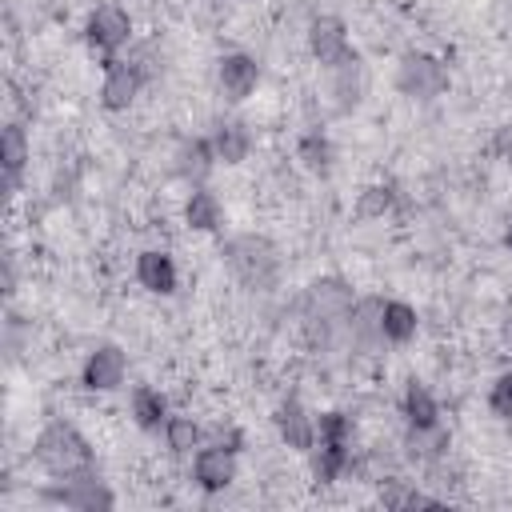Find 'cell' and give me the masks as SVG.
<instances>
[{
	"label": "cell",
	"instance_id": "cell-19",
	"mask_svg": "<svg viewBox=\"0 0 512 512\" xmlns=\"http://www.w3.org/2000/svg\"><path fill=\"white\" fill-rule=\"evenodd\" d=\"M332 72V96H336V108H352L356 100H360V92H364V76H360V60H356V52L352 56H344L336 68H328Z\"/></svg>",
	"mask_w": 512,
	"mask_h": 512
},
{
	"label": "cell",
	"instance_id": "cell-4",
	"mask_svg": "<svg viewBox=\"0 0 512 512\" xmlns=\"http://www.w3.org/2000/svg\"><path fill=\"white\" fill-rule=\"evenodd\" d=\"M396 88L412 100H432L448 88V72L436 56H424V52H408L396 68Z\"/></svg>",
	"mask_w": 512,
	"mask_h": 512
},
{
	"label": "cell",
	"instance_id": "cell-15",
	"mask_svg": "<svg viewBox=\"0 0 512 512\" xmlns=\"http://www.w3.org/2000/svg\"><path fill=\"white\" fill-rule=\"evenodd\" d=\"M128 412H132L136 428H144V432H156V428H164V420H168V404H164V396H160L156 388H148V384H136V388H132V396H128Z\"/></svg>",
	"mask_w": 512,
	"mask_h": 512
},
{
	"label": "cell",
	"instance_id": "cell-12",
	"mask_svg": "<svg viewBox=\"0 0 512 512\" xmlns=\"http://www.w3.org/2000/svg\"><path fill=\"white\" fill-rule=\"evenodd\" d=\"M56 500L64 508H76V512H96V508H112V492L88 472V476H76L68 480L64 488H56Z\"/></svg>",
	"mask_w": 512,
	"mask_h": 512
},
{
	"label": "cell",
	"instance_id": "cell-5",
	"mask_svg": "<svg viewBox=\"0 0 512 512\" xmlns=\"http://www.w3.org/2000/svg\"><path fill=\"white\" fill-rule=\"evenodd\" d=\"M84 36H88V48H92V52H100V56L112 60V52H116L120 44H128V36H132V20H128L124 8H116V4H100V8L88 16Z\"/></svg>",
	"mask_w": 512,
	"mask_h": 512
},
{
	"label": "cell",
	"instance_id": "cell-29",
	"mask_svg": "<svg viewBox=\"0 0 512 512\" xmlns=\"http://www.w3.org/2000/svg\"><path fill=\"white\" fill-rule=\"evenodd\" d=\"M496 152L512 164V120H508V124H500V132H496Z\"/></svg>",
	"mask_w": 512,
	"mask_h": 512
},
{
	"label": "cell",
	"instance_id": "cell-25",
	"mask_svg": "<svg viewBox=\"0 0 512 512\" xmlns=\"http://www.w3.org/2000/svg\"><path fill=\"white\" fill-rule=\"evenodd\" d=\"M348 416L344 412H324L316 420V444H328V448H348Z\"/></svg>",
	"mask_w": 512,
	"mask_h": 512
},
{
	"label": "cell",
	"instance_id": "cell-18",
	"mask_svg": "<svg viewBox=\"0 0 512 512\" xmlns=\"http://www.w3.org/2000/svg\"><path fill=\"white\" fill-rule=\"evenodd\" d=\"M416 308H408L404 300H384V308H380V332H384V340H392V344H408L412 336H416Z\"/></svg>",
	"mask_w": 512,
	"mask_h": 512
},
{
	"label": "cell",
	"instance_id": "cell-28",
	"mask_svg": "<svg viewBox=\"0 0 512 512\" xmlns=\"http://www.w3.org/2000/svg\"><path fill=\"white\" fill-rule=\"evenodd\" d=\"M384 504H388V508H416V504H424V500H420L416 492H404V488H388V492H384Z\"/></svg>",
	"mask_w": 512,
	"mask_h": 512
},
{
	"label": "cell",
	"instance_id": "cell-30",
	"mask_svg": "<svg viewBox=\"0 0 512 512\" xmlns=\"http://www.w3.org/2000/svg\"><path fill=\"white\" fill-rule=\"evenodd\" d=\"M504 244L512 248V216H508V224H504Z\"/></svg>",
	"mask_w": 512,
	"mask_h": 512
},
{
	"label": "cell",
	"instance_id": "cell-13",
	"mask_svg": "<svg viewBox=\"0 0 512 512\" xmlns=\"http://www.w3.org/2000/svg\"><path fill=\"white\" fill-rule=\"evenodd\" d=\"M136 280H140L148 292H156V296L176 292V264H172V256H168V252H156V248L140 252V256H136Z\"/></svg>",
	"mask_w": 512,
	"mask_h": 512
},
{
	"label": "cell",
	"instance_id": "cell-11",
	"mask_svg": "<svg viewBox=\"0 0 512 512\" xmlns=\"http://www.w3.org/2000/svg\"><path fill=\"white\" fill-rule=\"evenodd\" d=\"M216 76H220V88H224L228 100H244V96H252V88L260 80V64L252 56H244V52H228L220 60Z\"/></svg>",
	"mask_w": 512,
	"mask_h": 512
},
{
	"label": "cell",
	"instance_id": "cell-2",
	"mask_svg": "<svg viewBox=\"0 0 512 512\" xmlns=\"http://www.w3.org/2000/svg\"><path fill=\"white\" fill-rule=\"evenodd\" d=\"M352 304H356V296H352V288L340 276L312 280L308 292H304V328H308V340L312 344H328L332 340V328L348 320Z\"/></svg>",
	"mask_w": 512,
	"mask_h": 512
},
{
	"label": "cell",
	"instance_id": "cell-16",
	"mask_svg": "<svg viewBox=\"0 0 512 512\" xmlns=\"http://www.w3.org/2000/svg\"><path fill=\"white\" fill-rule=\"evenodd\" d=\"M212 152H216V160H224V164H240V160H248V152H252V136H248V128H244L240 120L220 124V128L212 132Z\"/></svg>",
	"mask_w": 512,
	"mask_h": 512
},
{
	"label": "cell",
	"instance_id": "cell-9",
	"mask_svg": "<svg viewBox=\"0 0 512 512\" xmlns=\"http://www.w3.org/2000/svg\"><path fill=\"white\" fill-rule=\"evenodd\" d=\"M192 472H196V484L204 492H220L236 480V452L224 448V444H212V448H200L196 460H192Z\"/></svg>",
	"mask_w": 512,
	"mask_h": 512
},
{
	"label": "cell",
	"instance_id": "cell-26",
	"mask_svg": "<svg viewBox=\"0 0 512 512\" xmlns=\"http://www.w3.org/2000/svg\"><path fill=\"white\" fill-rule=\"evenodd\" d=\"M388 208H392V188H384V184L364 188L360 200H356V216H360V220H380Z\"/></svg>",
	"mask_w": 512,
	"mask_h": 512
},
{
	"label": "cell",
	"instance_id": "cell-14",
	"mask_svg": "<svg viewBox=\"0 0 512 512\" xmlns=\"http://www.w3.org/2000/svg\"><path fill=\"white\" fill-rule=\"evenodd\" d=\"M380 308H384V300H376V296H364V300L352 304V312H348L344 324H348V332H352V340L360 348L384 340V332H380Z\"/></svg>",
	"mask_w": 512,
	"mask_h": 512
},
{
	"label": "cell",
	"instance_id": "cell-10",
	"mask_svg": "<svg viewBox=\"0 0 512 512\" xmlns=\"http://www.w3.org/2000/svg\"><path fill=\"white\" fill-rule=\"evenodd\" d=\"M276 428H280V440L296 452H312L316 448V420L304 412L300 400H284L276 408Z\"/></svg>",
	"mask_w": 512,
	"mask_h": 512
},
{
	"label": "cell",
	"instance_id": "cell-20",
	"mask_svg": "<svg viewBox=\"0 0 512 512\" xmlns=\"http://www.w3.org/2000/svg\"><path fill=\"white\" fill-rule=\"evenodd\" d=\"M0 160H4V188L16 192V180H20L24 160H28V140H24V132L16 124H8L4 136H0Z\"/></svg>",
	"mask_w": 512,
	"mask_h": 512
},
{
	"label": "cell",
	"instance_id": "cell-3",
	"mask_svg": "<svg viewBox=\"0 0 512 512\" xmlns=\"http://www.w3.org/2000/svg\"><path fill=\"white\" fill-rule=\"evenodd\" d=\"M224 264L232 268V276L248 288H268L276 280V248L264 236H232L224 244Z\"/></svg>",
	"mask_w": 512,
	"mask_h": 512
},
{
	"label": "cell",
	"instance_id": "cell-7",
	"mask_svg": "<svg viewBox=\"0 0 512 512\" xmlns=\"http://www.w3.org/2000/svg\"><path fill=\"white\" fill-rule=\"evenodd\" d=\"M308 48H312V56H316L324 68H336L344 56H352L348 32H344V24H340L336 16H316V20L308 24Z\"/></svg>",
	"mask_w": 512,
	"mask_h": 512
},
{
	"label": "cell",
	"instance_id": "cell-17",
	"mask_svg": "<svg viewBox=\"0 0 512 512\" xmlns=\"http://www.w3.org/2000/svg\"><path fill=\"white\" fill-rule=\"evenodd\" d=\"M184 220H188V228H196V232H216L220 220H224V208H220L216 192L192 188V196H188V204H184Z\"/></svg>",
	"mask_w": 512,
	"mask_h": 512
},
{
	"label": "cell",
	"instance_id": "cell-27",
	"mask_svg": "<svg viewBox=\"0 0 512 512\" xmlns=\"http://www.w3.org/2000/svg\"><path fill=\"white\" fill-rule=\"evenodd\" d=\"M488 408H492V416L512 420V372H504V376L492 384V392H488Z\"/></svg>",
	"mask_w": 512,
	"mask_h": 512
},
{
	"label": "cell",
	"instance_id": "cell-24",
	"mask_svg": "<svg viewBox=\"0 0 512 512\" xmlns=\"http://www.w3.org/2000/svg\"><path fill=\"white\" fill-rule=\"evenodd\" d=\"M296 156H300L304 168H312V172H328V168H332V144H328V136H320V132H304Z\"/></svg>",
	"mask_w": 512,
	"mask_h": 512
},
{
	"label": "cell",
	"instance_id": "cell-6",
	"mask_svg": "<svg viewBox=\"0 0 512 512\" xmlns=\"http://www.w3.org/2000/svg\"><path fill=\"white\" fill-rule=\"evenodd\" d=\"M124 372H128L124 352H120L116 344H100V348H92L88 360H84V388H92V392H112V388L124 384Z\"/></svg>",
	"mask_w": 512,
	"mask_h": 512
},
{
	"label": "cell",
	"instance_id": "cell-23",
	"mask_svg": "<svg viewBox=\"0 0 512 512\" xmlns=\"http://www.w3.org/2000/svg\"><path fill=\"white\" fill-rule=\"evenodd\" d=\"M164 440H168V448H172L176 456H188V452L200 444V428H196L192 416H168V420H164Z\"/></svg>",
	"mask_w": 512,
	"mask_h": 512
},
{
	"label": "cell",
	"instance_id": "cell-22",
	"mask_svg": "<svg viewBox=\"0 0 512 512\" xmlns=\"http://www.w3.org/2000/svg\"><path fill=\"white\" fill-rule=\"evenodd\" d=\"M404 416H408V424L412 428H436V400H432V392L424 388V384H416V380H408V388H404Z\"/></svg>",
	"mask_w": 512,
	"mask_h": 512
},
{
	"label": "cell",
	"instance_id": "cell-1",
	"mask_svg": "<svg viewBox=\"0 0 512 512\" xmlns=\"http://www.w3.org/2000/svg\"><path fill=\"white\" fill-rule=\"evenodd\" d=\"M32 456L56 480H76V476H88L92 472V448H88V440L72 424H64V420H52L36 436Z\"/></svg>",
	"mask_w": 512,
	"mask_h": 512
},
{
	"label": "cell",
	"instance_id": "cell-8",
	"mask_svg": "<svg viewBox=\"0 0 512 512\" xmlns=\"http://www.w3.org/2000/svg\"><path fill=\"white\" fill-rule=\"evenodd\" d=\"M140 80H144V72H140L136 64H128V60H108V64H104V84H100L104 108H108V112L128 108V104L136 100V92H140Z\"/></svg>",
	"mask_w": 512,
	"mask_h": 512
},
{
	"label": "cell",
	"instance_id": "cell-21",
	"mask_svg": "<svg viewBox=\"0 0 512 512\" xmlns=\"http://www.w3.org/2000/svg\"><path fill=\"white\" fill-rule=\"evenodd\" d=\"M212 160H216V152H212V144H208V140H184V144H180V152H176V172L200 184V180L208 176Z\"/></svg>",
	"mask_w": 512,
	"mask_h": 512
}]
</instances>
